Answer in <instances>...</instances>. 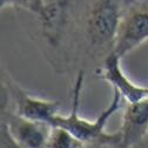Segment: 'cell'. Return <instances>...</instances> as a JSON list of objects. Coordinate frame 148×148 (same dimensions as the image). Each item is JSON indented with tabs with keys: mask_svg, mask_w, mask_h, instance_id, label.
Masks as SVG:
<instances>
[{
	"mask_svg": "<svg viewBox=\"0 0 148 148\" xmlns=\"http://www.w3.org/2000/svg\"><path fill=\"white\" fill-rule=\"evenodd\" d=\"M85 78H86V71L78 69L72 88V100H71L72 103H71L69 113L66 115L60 113L53 121L52 126H60L67 129L79 141L86 145L99 143V142H112L119 145L118 132H115L114 134H108L106 132V126L109 119L121 108L123 101L121 95L118 92L113 90L112 100L109 101L108 106L97 116V119L94 120L86 119L79 112Z\"/></svg>",
	"mask_w": 148,
	"mask_h": 148,
	"instance_id": "cell-1",
	"label": "cell"
},
{
	"mask_svg": "<svg viewBox=\"0 0 148 148\" xmlns=\"http://www.w3.org/2000/svg\"><path fill=\"white\" fill-rule=\"evenodd\" d=\"M1 97L6 99L14 113L33 121L52 125L61 113L59 100L46 99L31 93L16 82L6 69L1 72Z\"/></svg>",
	"mask_w": 148,
	"mask_h": 148,
	"instance_id": "cell-2",
	"label": "cell"
},
{
	"mask_svg": "<svg viewBox=\"0 0 148 148\" xmlns=\"http://www.w3.org/2000/svg\"><path fill=\"white\" fill-rule=\"evenodd\" d=\"M148 41V1L126 0L118 28L114 51L125 58Z\"/></svg>",
	"mask_w": 148,
	"mask_h": 148,
	"instance_id": "cell-3",
	"label": "cell"
},
{
	"mask_svg": "<svg viewBox=\"0 0 148 148\" xmlns=\"http://www.w3.org/2000/svg\"><path fill=\"white\" fill-rule=\"evenodd\" d=\"M52 125L18 115L1 99V129L20 148H46Z\"/></svg>",
	"mask_w": 148,
	"mask_h": 148,
	"instance_id": "cell-4",
	"label": "cell"
},
{
	"mask_svg": "<svg viewBox=\"0 0 148 148\" xmlns=\"http://www.w3.org/2000/svg\"><path fill=\"white\" fill-rule=\"evenodd\" d=\"M122 58L112 52L95 69V75L107 82L113 90L121 95L125 103L140 101L148 97V87L135 84L125 73L121 66Z\"/></svg>",
	"mask_w": 148,
	"mask_h": 148,
	"instance_id": "cell-5",
	"label": "cell"
},
{
	"mask_svg": "<svg viewBox=\"0 0 148 148\" xmlns=\"http://www.w3.org/2000/svg\"><path fill=\"white\" fill-rule=\"evenodd\" d=\"M118 134L120 148L135 147L148 138V97L136 102L125 103Z\"/></svg>",
	"mask_w": 148,
	"mask_h": 148,
	"instance_id": "cell-6",
	"label": "cell"
},
{
	"mask_svg": "<svg viewBox=\"0 0 148 148\" xmlns=\"http://www.w3.org/2000/svg\"><path fill=\"white\" fill-rule=\"evenodd\" d=\"M82 143L67 129L60 126H52L46 148H80Z\"/></svg>",
	"mask_w": 148,
	"mask_h": 148,
	"instance_id": "cell-7",
	"label": "cell"
},
{
	"mask_svg": "<svg viewBox=\"0 0 148 148\" xmlns=\"http://www.w3.org/2000/svg\"><path fill=\"white\" fill-rule=\"evenodd\" d=\"M45 0H1V10L18 8L31 13L34 18L42 14L45 10Z\"/></svg>",
	"mask_w": 148,
	"mask_h": 148,
	"instance_id": "cell-8",
	"label": "cell"
},
{
	"mask_svg": "<svg viewBox=\"0 0 148 148\" xmlns=\"http://www.w3.org/2000/svg\"><path fill=\"white\" fill-rule=\"evenodd\" d=\"M95 148H120V147H119V145H116V143H112V142H102V143L97 145Z\"/></svg>",
	"mask_w": 148,
	"mask_h": 148,
	"instance_id": "cell-9",
	"label": "cell"
},
{
	"mask_svg": "<svg viewBox=\"0 0 148 148\" xmlns=\"http://www.w3.org/2000/svg\"><path fill=\"white\" fill-rule=\"evenodd\" d=\"M132 148H148V138H147L143 142H141L140 145H138V146H135V147H132Z\"/></svg>",
	"mask_w": 148,
	"mask_h": 148,
	"instance_id": "cell-10",
	"label": "cell"
},
{
	"mask_svg": "<svg viewBox=\"0 0 148 148\" xmlns=\"http://www.w3.org/2000/svg\"><path fill=\"white\" fill-rule=\"evenodd\" d=\"M45 1H53V0H45Z\"/></svg>",
	"mask_w": 148,
	"mask_h": 148,
	"instance_id": "cell-11",
	"label": "cell"
},
{
	"mask_svg": "<svg viewBox=\"0 0 148 148\" xmlns=\"http://www.w3.org/2000/svg\"><path fill=\"white\" fill-rule=\"evenodd\" d=\"M146 1H148V0H146Z\"/></svg>",
	"mask_w": 148,
	"mask_h": 148,
	"instance_id": "cell-12",
	"label": "cell"
}]
</instances>
